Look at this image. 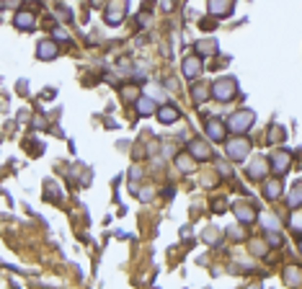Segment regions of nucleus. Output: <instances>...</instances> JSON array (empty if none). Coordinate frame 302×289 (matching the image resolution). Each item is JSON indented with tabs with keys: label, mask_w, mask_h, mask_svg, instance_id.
I'll return each mask as SVG.
<instances>
[{
	"label": "nucleus",
	"mask_w": 302,
	"mask_h": 289,
	"mask_svg": "<svg viewBox=\"0 0 302 289\" xmlns=\"http://www.w3.org/2000/svg\"><path fill=\"white\" fill-rule=\"evenodd\" d=\"M251 122H253L251 114H235L233 116V129L235 132H243V129H248V126H251Z\"/></svg>",
	"instance_id": "f03ea898"
},
{
	"label": "nucleus",
	"mask_w": 302,
	"mask_h": 289,
	"mask_svg": "<svg viewBox=\"0 0 302 289\" xmlns=\"http://www.w3.org/2000/svg\"><path fill=\"white\" fill-rule=\"evenodd\" d=\"M245 152H248V142H233V147H230L233 158H243Z\"/></svg>",
	"instance_id": "7ed1b4c3"
},
{
	"label": "nucleus",
	"mask_w": 302,
	"mask_h": 289,
	"mask_svg": "<svg viewBox=\"0 0 302 289\" xmlns=\"http://www.w3.org/2000/svg\"><path fill=\"white\" fill-rule=\"evenodd\" d=\"M18 23H21V26H23V29H29V26H31V16H29V13H23V16H18Z\"/></svg>",
	"instance_id": "39448f33"
},
{
	"label": "nucleus",
	"mask_w": 302,
	"mask_h": 289,
	"mask_svg": "<svg viewBox=\"0 0 302 289\" xmlns=\"http://www.w3.org/2000/svg\"><path fill=\"white\" fill-rule=\"evenodd\" d=\"M233 93H235L233 80H219V83L215 85V96H217V98H230Z\"/></svg>",
	"instance_id": "f257e3e1"
},
{
	"label": "nucleus",
	"mask_w": 302,
	"mask_h": 289,
	"mask_svg": "<svg viewBox=\"0 0 302 289\" xmlns=\"http://www.w3.org/2000/svg\"><path fill=\"white\" fill-rule=\"evenodd\" d=\"M160 116H163V119H166V122H171V119H176V111H173V108H163V111H160Z\"/></svg>",
	"instance_id": "423d86ee"
},
{
	"label": "nucleus",
	"mask_w": 302,
	"mask_h": 289,
	"mask_svg": "<svg viewBox=\"0 0 302 289\" xmlns=\"http://www.w3.org/2000/svg\"><path fill=\"white\" fill-rule=\"evenodd\" d=\"M209 134H212L215 140H222V129H219V126H217V122H212V124H209Z\"/></svg>",
	"instance_id": "20e7f679"
}]
</instances>
